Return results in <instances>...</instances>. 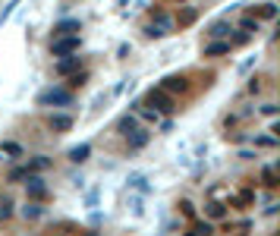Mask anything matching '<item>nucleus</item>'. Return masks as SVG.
Returning a JSON list of instances; mask_svg holds the SVG:
<instances>
[{
	"instance_id": "obj_1",
	"label": "nucleus",
	"mask_w": 280,
	"mask_h": 236,
	"mask_svg": "<svg viewBox=\"0 0 280 236\" xmlns=\"http://www.w3.org/2000/svg\"><path fill=\"white\" fill-rule=\"evenodd\" d=\"M73 101L76 98H73L70 88H47L35 98V104L38 107H73Z\"/></svg>"
},
{
	"instance_id": "obj_2",
	"label": "nucleus",
	"mask_w": 280,
	"mask_h": 236,
	"mask_svg": "<svg viewBox=\"0 0 280 236\" xmlns=\"http://www.w3.org/2000/svg\"><path fill=\"white\" fill-rule=\"evenodd\" d=\"M76 50H82V35L79 32H76V35L50 38V57H66V54H76Z\"/></svg>"
},
{
	"instance_id": "obj_3",
	"label": "nucleus",
	"mask_w": 280,
	"mask_h": 236,
	"mask_svg": "<svg viewBox=\"0 0 280 236\" xmlns=\"http://www.w3.org/2000/svg\"><path fill=\"white\" fill-rule=\"evenodd\" d=\"M145 104H148V107H155L158 114H173V111H176L173 95H170V91H164L160 85H158V88H151L148 95H145Z\"/></svg>"
},
{
	"instance_id": "obj_4",
	"label": "nucleus",
	"mask_w": 280,
	"mask_h": 236,
	"mask_svg": "<svg viewBox=\"0 0 280 236\" xmlns=\"http://www.w3.org/2000/svg\"><path fill=\"white\" fill-rule=\"evenodd\" d=\"M22 183H25V196H29L32 201H47V198H50V189H47L44 176H38V173H29Z\"/></svg>"
},
{
	"instance_id": "obj_5",
	"label": "nucleus",
	"mask_w": 280,
	"mask_h": 236,
	"mask_svg": "<svg viewBox=\"0 0 280 236\" xmlns=\"http://www.w3.org/2000/svg\"><path fill=\"white\" fill-rule=\"evenodd\" d=\"M76 70H82L79 50H76V54H66V57H57V63H54V73L57 76H73Z\"/></svg>"
},
{
	"instance_id": "obj_6",
	"label": "nucleus",
	"mask_w": 280,
	"mask_h": 236,
	"mask_svg": "<svg viewBox=\"0 0 280 236\" xmlns=\"http://www.w3.org/2000/svg\"><path fill=\"white\" fill-rule=\"evenodd\" d=\"M160 88L164 91H170V95H176V91H183L189 88V76H183V73H173V76H164V79H160Z\"/></svg>"
},
{
	"instance_id": "obj_7",
	"label": "nucleus",
	"mask_w": 280,
	"mask_h": 236,
	"mask_svg": "<svg viewBox=\"0 0 280 236\" xmlns=\"http://www.w3.org/2000/svg\"><path fill=\"white\" fill-rule=\"evenodd\" d=\"M47 129L54 132V136H63V132L73 129V117L70 114H50L47 117Z\"/></svg>"
},
{
	"instance_id": "obj_8",
	"label": "nucleus",
	"mask_w": 280,
	"mask_h": 236,
	"mask_svg": "<svg viewBox=\"0 0 280 236\" xmlns=\"http://www.w3.org/2000/svg\"><path fill=\"white\" fill-rule=\"evenodd\" d=\"M76 32H82V19L79 16H66V19L54 22V38L57 35H76Z\"/></svg>"
},
{
	"instance_id": "obj_9",
	"label": "nucleus",
	"mask_w": 280,
	"mask_h": 236,
	"mask_svg": "<svg viewBox=\"0 0 280 236\" xmlns=\"http://www.w3.org/2000/svg\"><path fill=\"white\" fill-rule=\"evenodd\" d=\"M148 139H151V132H148V129H139V126H135L129 136H126V148H129V151H142V148L148 145Z\"/></svg>"
},
{
	"instance_id": "obj_10",
	"label": "nucleus",
	"mask_w": 280,
	"mask_h": 236,
	"mask_svg": "<svg viewBox=\"0 0 280 236\" xmlns=\"http://www.w3.org/2000/svg\"><path fill=\"white\" fill-rule=\"evenodd\" d=\"M41 214H44V205H41V201H32V198L19 208V217H22V221H29V224L41 221Z\"/></svg>"
},
{
	"instance_id": "obj_11",
	"label": "nucleus",
	"mask_w": 280,
	"mask_h": 236,
	"mask_svg": "<svg viewBox=\"0 0 280 236\" xmlns=\"http://www.w3.org/2000/svg\"><path fill=\"white\" fill-rule=\"evenodd\" d=\"M230 41H224V38H211V44H205V50L201 54L205 57H224V54H230Z\"/></svg>"
},
{
	"instance_id": "obj_12",
	"label": "nucleus",
	"mask_w": 280,
	"mask_h": 236,
	"mask_svg": "<svg viewBox=\"0 0 280 236\" xmlns=\"http://www.w3.org/2000/svg\"><path fill=\"white\" fill-rule=\"evenodd\" d=\"M205 32H208V38H227L233 32V22L230 19H217V22H211Z\"/></svg>"
},
{
	"instance_id": "obj_13",
	"label": "nucleus",
	"mask_w": 280,
	"mask_h": 236,
	"mask_svg": "<svg viewBox=\"0 0 280 236\" xmlns=\"http://www.w3.org/2000/svg\"><path fill=\"white\" fill-rule=\"evenodd\" d=\"M66 157H70V161H73V164H85V161H88V157H91V145H88V142H82V145H76V148H70V155H66Z\"/></svg>"
},
{
	"instance_id": "obj_14",
	"label": "nucleus",
	"mask_w": 280,
	"mask_h": 236,
	"mask_svg": "<svg viewBox=\"0 0 280 236\" xmlns=\"http://www.w3.org/2000/svg\"><path fill=\"white\" fill-rule=\"evenodd\" d=\"M29 173H41V170H50V167H54V161H50L47 155H35V157H29Z\"/></svg>"
},
{
	"instance_id": "obj_15",
	"label": "nucleus",
	"mask_w": 280,
	"mask_h": 236,
	"mask_svg": "<svg viewBox=\"0 0 280 236\" xmlns=\"http://www.w3.org/2000/svg\"><path fill=\"white\" fill-rule=\"evenodd\" d=\"M135 126H139V120H135V114H123L120 120H117V132H120V136H129V132L135 129Z\"/></svg>"
},
{
	"instance_id": "obj_16",
	"label": "nucleus",
	"mask_w": 280,
	"mask_h": 236,
	"mask_svg": "<svg viewBox=\"0 0 280 236\" xmlns=\"http://www.w3.org/2000/svg\"><path fill=\"white\" fill-rule=\"evenodd\" d=\"M189 233L192 236H208V233H214V224H211V221H195V217H192Z\"/></svg>"
},
{
	"instance_id": "obj_17",
	"label": "nucleus",
	"mask_w": 280,
	"mask_h": 236,
	"mask_svg": "<svg viewBox=\"0 0 280 236\" xmlns=\"http://www.w3.org/2000/svg\"><path fill=\"white\" fill-rule=\"evenodd\" d=\"M25 176H29V167H25V164H16V167L6 170V183H22Z\"/></svg>"
},
{
	"instance_id": "obj_18",
	"label": "nucleus",
	"mask_w": 280,
	"mask_h": 236,
	"mask_svg": "<svg viewBox=\"0 0 280 236\" xmlns=\"http://www.w3.org/2000/svg\"><path fill=\"white\" fill-rule=\"evenodd\" d=\"M13 198L10 196H0V221H10V217H13Z\"/></svg>"
},
{
	"instance_id": "obj_19",
	"label": "nucleus",
	"mask_w": 280,
	"mask_h": 236,
	"mask_svg": "<svg viewBox=\"0 0 280 236\" xmlns=\"http://www.w3.org/2000/svg\"><path fill=\"white\" fill-rule=\"evenodd\" d=\"M261 183H265V186L268 189H277V170H274V167H265V170H261Z\"/></svg>"
},
{
	"instance_id": "obj_20",
	"label": "nucleus",
	"mask_w": 280,
	"mask_h": 236,
	"mask_svg": "<svg viewBox=\"0 0 280 236\" xmlns=\"http://www.w3.org/2000/svg\"><path fill=\"white\" fill-rule=\"evenodd\" d=\"M240 29L245 32V35H255V32H258V19H255V16H242V19H240Z\"/></svg>"
},
{
	"instance_id": "obj_21",
	"label": "nucleus",
	"mask_w": 280,
	"mask_h": 236,
	"mask_svg": "<svg viewBox=\"0 0 280 236\" xmlns=\"http://www.w3.org/2000/svg\"><path fill=\"white\" fill-rule=\"evenodd\" d=\"M85 79H88V73H85V70H76V73L70 76V91L82 88V85H85Z\"/></svg>"
},
{
	"instance_id": "obj_22",
	"label": "nucleus",
	"mask_w": 280,
	"mask_h": 236,
	"mask_svg": "<svg viewBox=\"0 0 280 236\" xmlns=\"http://www.w3.org/2000/svg\"><path fill=\"white\" fill-rule=\"evenodd\" d=\"M0 155L19 157V155H22V145H19V142H3V145H0Z\"/></svg>"
},
{
	"instance_id": "obj_23",
	"label": "nucleus",
	"mask_w": 280,
	"mask_h": 236,
	"mask_svg": "<svg viewBox=\"0 0 280 236\" xmlns=\"http://www.w3.org/2000/svg\"><path fill=\"white\" fill-rule=\"evenodd\" d=\"M255 142V148H274L277 145V136H249Z\"/></svg>"
},
{
	"instance_id": "obj_24",
	"label": "nucleus",
	"mask_w": 280,
	"mask_h": 236,
	"mask_svg": "<svg viewBox=\"0 0 280 236\" xmlns=\"http://www.w3.org/2000/svg\"><path fill=\"white\" fill-rule=\"evenodd\" d=\"M255 13H258L255 19H274V16H277V6H274V3H261Z\"/></svg>"
},
{
	"instance_id": "obj_25",
	"label": "nucleus",
	"mask_w": 280,
	"mask_h": 236,
	"mask_svg": "<svg viewBox=\"0 0 280 236\" xmlns=\"http://www.w3.org/2000/svg\"><path fill=\"white\" fill-rule=\"evenodd\" d=\"M205 211H208V217H211V221H220V217L227 214V208H224V205H217V201H211V205L205 208Z\"/></svg>"
},
{
	"instance_id": "obj_26",
	"label": "nucleus",
	"mask_w": 280,
	"mask_h": 236,
	"mask_svg": "<svg viewBox=\"0 0 280 236\" xmlns=\"http://www.w3.org/2000/svg\"><path fill=\"white\" fill-rule=\"evenodd\" d=\"M16 6H19V0H10V3H6L3 10H0V25H3V22H10V16L16 13Z\"/></svg>"
},
{
	"instance_id": "obj_27",
	"label": "nucleus",
	"mask_w": 280,
	"mask_h": 236,
	"mask_svg": "<svg viewBox=\"0 0 280 236\" xmlns=\"http://www.w3.org/2000/svg\"><path fill=\"white\" fill-rule=\"evenodd\" d=\"M195 16H199L195 10H183V13H180V19H176V25H180V29H186V25H192V22H195Z\"/></svg>"
},
{
	"instance_id": "obj_28",
	"label": "nucleus",
	"mask_w": 280,
	"mask_h": 236,
	"mask_svg": "<svg viewBox=\"0 0 280 236\" xmlns=\"http://www.w3.org/2000/svg\"><path fill=\"white\" fill-rule=\"evenodd\" d=\"M258 114L261 117H277V104H274V101H265V104L258 107Z\"/></svg>"
},
{
	"instance_id": "obj_29",
	"label": "nucleus",
	"mask_w": 280,
	"mask_h": 236,
	"mask_svg": "<svg viewBox=\"0 0 280 236\" xmlns=\"http://www.w3.org/2000/svg\"><path fill=\"white\" fill-rule=\"evenodd\" d=\"M180 214H183V217H189V221H192V217H195V205H192V201H186V198H183V201H180Z\"/></svg>"
},
{
	"instance_id": "obj_30",
	"label": "nucleus",
	"mask_w": 280,
	"mask_h": 236,
	"mask_svg": "<svg viewBox=\"0 0 280 236\" xmlns=\"http://www.w3.org/2000/svg\"><path fill=\"white\" fill-rule=\"evenodd\" d=\"M142 120H145V123H158L160 114H158V111H142Z\"/></svg>"
},
{
	"instance_id": "obj_31",
	"label": "nucleus",
	"mask_w": 280,
	"mask_h": 236,
	"mask_svg": "<svg viewBox=\"0 0 280 236\" xmlns=\"http://www.w3.org/2000/svg\"><path fill=\"white\" fill-rule=\"evenodd\" d=\"M258 91H261V79L252 76V79H249V95H258Z\"/></svg>"
},
{
	"instance_id": "obj_32",
	"label": "nucleus",
	"mask_w": 280,
	"mask_h": 236,
	"mask_svg": "<svg viewBox=\"0 0 280 236\" xmlns=\"http://www.w3.org/2000/svg\"><path fill=\"white\" fill-rule=\"evenodd\" d=\"M240 157H242V161H255V151H249V148H242V151H240Z\"/></svg>"
}]
</instances>
